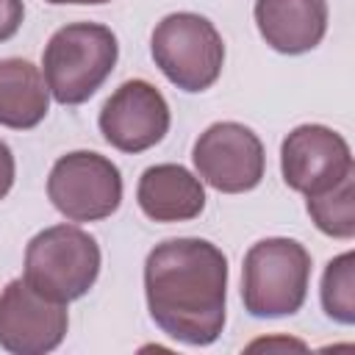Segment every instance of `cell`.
<instances>
[{"label": "cell", "instance_id": "obj_1", "mask_svg": "<svg viewBox=\"0 0 355 355\" xmlns=\"http://www.w3.org/2000/svg\"><path fill=\"white\" fill-rule=\"evenodd\" d=\"M144 297L153 322L175 341L208 347L225 330L227 258L205 239H166L147 252Z\"/></svg>", "mask_w": 355, "mask_h": 355}, {"label": "cell", "instance_id": "obj_2", "mask_svg": "<svg viewBox=\"0 0 355 355\" xmlns=\"http://www.w3.org/2000/svg\"><path fill=\"white\" fill-rule=\"evenodd\" d=\"M119 44L111 28L100 22H69L58 28L42 53L47 92L61 105L86 103L114 72Z\"/></svg>", "mask_w": 355, "mask_h": 355}, {"label": "cell", "instance_id": "obj_3", "mask_svg": "<svg viewBox=\"0 0 355 355\" xmlns=\"http://www.w3.org/2000/svg\"><path fill=\"white\" fill-rule=\"evenodd\" d=\"M311 283V252L283 236L255 241L241 266L244 311L255 319L291 316L305 305Z\"/></svg>", "mask_w": 355, "mask_h": 355}, {"label": "cell", "instance_id": "obj_4", "mask_svg": "<svg viewBox=\"0 0 355 355\" xmlns=\"http://www.w3.org/2000/svg\"><path fill=\"white\" fill-rule=\"evenodd\" d=\"M100 247L78 225L39 230L25 247V280L55 302L80 300L100 275Z\"/></svg>", "mask_w": 355, "mask_h": 355}, {"label": "cell", "instance_id": "obj_5", "mask_svg": "<svg viewBox=\"0 0 355 355\" xmlns=\"http://www.w3.org/2000/svg\"><path fill=\"white\" fill-rule=\"evenodd\" d=\"M155 67L183 92H205L225 64V42L211 19L194 11L166 14L150 39Z\"/></svg>", "mask_w": 355, "mask_h": 355}, {"label": "cell", "instance_id": "obj_6", "mask_svg": "<svg viewBox=\"0 0 355 355\" xmlns=\"http://www.w3.org/2000/svg\"><path fill=\"white\" fill-rule=\"evenodd\" d=\"M47 197L69 222H100L122 202L119 166L92 150L67 153L47 175Z\"/></svg>", "mask_w": 355, "mask_h": 355}, {"label": "cell", "instance_id": "obj_7", "mask_svg": "<svg viewBox=\"0 0 355 355\" xmlns=\"http://www.w3.org/2000/svg\"><path fill=\"white\" fill-rule=\"evenodd\" d=\"M197 175L225 194L252 191L266 172V153L255 130L241 122L208 125L191 150Z\"/></svg>", "mask_w": 355, "mask_h": 355}, {"label": "cell", "instance_id": "obj_8", "mask_svg": "<svg viewBox=\"0 0 355 355\" xmlns=\"http://www.w3.org/2000/svg\"><path fill=\"white\" fill-rule=\"evenodd\" d=\"M69 327L67 302H55L28 286L25 277L8 280L0 291V347L11 355L53 352Z\"/></svg>", "mask_w": 355, "mask_h": 355}, {"label": "cell", "instance_id": "obj_9", "mask_svg": "<svg viewBox=\"0 0 355 355\" xmlns=\"http://www.w3.org/2000/svg\"><path fill=\"white\" fill-rule=\"evenodd\" d=\"M280 172L288 189L313 197L355 172L352 150L327 125H297L280 144Z\"/></svg>", "mask_w": 355, "mask_h": 355}, {"label": "cell", "instance_id": "obj_10", "mask_svg": "<svg viewBox=\"0 0 355 355\" xmlns=\"http://www.w3.org/2000/svg\"><path fill=\"white\" fill-rule=\"evenodd\" d=\"M172 114L166 97L141 78L125 80L103 103L97 125L103 139L119 153H144L155 147L169 130Z\"/></svg>", "mask_w": 355, "mask_h": 355}, {"label": "cell", "instance_id": "obj_11", "mask_svg": "<svg viewBox=\"0 0 355 355\" xmlns=\"http://www.w3.org/2000/svg\"><path fill=\"white\" fill-rule=\"evenodd\" d=\"M252 14L263 42L283 55L308 53L327 33V0H255Z\"/></svg>", "mask_w": 355, "mask_h": 355}, {"label": "cell", "instance_id": "obj_12", "mask_svg": "<svg viewBox=\"0 0 355 355\" xmlns=\"http://www.w3.org/2000/svg\"><path fill=\"white\" fill-rule=\"evenodd\" d=\"M139 208L153 222H189L205 208L202 180L180 164L147 166L136 186Z\"/></svg>", "mask_w": 355, "mask_h": 355}, {"label": "cell", "instance_id": "obj_13", "mask_svg": "<svg viewBox=\"0 0 355 355\" xmlns=\"http://www.w3.org/2000/svg\"><path fill=\"white\" fill-rule=\"evenodd\" d=\"M50 111V92L39 67L25 58L0 61V125L11 130L36 128Z\"/></svg>", "mask_w": 355, "mask_h": 355}, {"label": "cell", "instance_id": "obj_14", "mask_svg": "<svg viewBox=\"0 0 355 355\" xmlns=\"http://www.w3.org/2000/svg\"><path fill=\"white\" fill-rule=\"evenodd\" d=\"M308 214L324 236L352 239L355 236V172L341 178L333 189L308 197Z\"/></svg>", "mask_w": 355, "mask_h": 355}, {"label": "cell", "instance_id": "obj_15", "mask_svg": "<svg viewBox=\"0 0 355 355\" xmlns=\"http://www.w3.org/2000/svg\"><path fill=\"white\" fill-rule=\"evenodd\" d=\"M322 308L338 324L355 322V252L347 250L336 255L322 275Z\"/></svg>", "mask_w": 355, "mask_h": 355}, {"label": "cell", "instance_id": "obj_16", "mask_svg": "<svg viewBox=\"0 0 355 355\" xmlns=\"http://www.w3.org/2000/svg\"><path fill=\"white\" fill-rule=\"evenodd\" d=\"M25 17V3L22 0H0V42H8Z\"/></svg>", "mask_w": 355, "mask_h": 355}, {"label": "cell", "instance_id": "obj_17", "mask_svg": "<svg viewBox=\"0 0 355 355\" xmlns=\"http://www.w3.org/2000/svg\"><path fill=\"white\" fill-rule=\"evenodd\" d=\"M14 178H17V164H14V153L6 141H0V200L11 191L14 186Z\"/></svg>", "mask_w": 355, "mask_h": 355}, {"label": "cell", "instance_id": "obj_18", "mask_svg": "<svg viewBox=\"0 0 355 355\" xmlns=\"http://www.w3.org/2000/svg\"><path fill=\"white\" fill-rule=\"evenodd\" d=\"M44 3H53V6H100L108 0H44Z\"/></svg>", "mask_w": 355, "mask_h": 355}]
</instances>
